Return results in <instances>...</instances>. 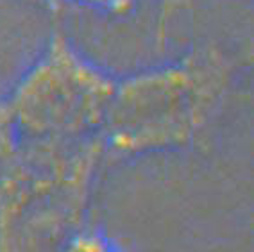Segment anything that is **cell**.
<instances>
[{
	"label": "cell",
	"mask_w": 254,
	"mask_h": 252,
	"mask_svg": "<svg viewBox=\"0 0 254 252\" xmlns=\"http://www.w3.org/2000/svg\"><path fill=\"white\" fill-rule=\"evenodd\" d=\"M242 56L202 41L165 63L117 77L100 134L106 167L193 147L222 115Z\"/></svg>",
	"instance_id": "obj_1"
},
{
	"label": "cell",
	"mask_w": 254,
	"mask_h": 252,
	"mask_svg": "<svg viewBox=\"0 0 254 252\" xmlns=\"http://www.w3.org/2000/svg\"><path fill=\"white\" fill-rule=\"evenodd\" d=\"M22 147L18 172L0 197V252H61L86 225L108 168L102 141Z\"/></svg>",
	"instance_id": "obj_2"
},
{
	"label": "cell",
	"mask_w": 254,
	"mask_h": 252,
	"mask_svg": "<svg viewBox=\"0 0 254 252\" xmlns=\"http://www.w3.org/2000/svg\"><path fill=\"white\" fill-rule=\"evenodd\" d=\"M117 77L56 27L4 102L22 141H100Z\"/></svg>",
	"instance_id": "obj_3"
},
{
	"label": "cell",
	"mask_w": 254,
	"mask_h": 252,
	"mask_svg": "<svg viewBox=\"0 0 254 252\" xmlns=\"http://www.w3.org/2000/svg\"><path fill=\"white\" fill-rule=\"evenodd\" d=\"M22 140L2 97L0 99V197L13 183L22 163Z\"/></svg>",
	"instance_id": "obj_4"
},
{
	"label": "cell",
	"mask_w": 254,
	"mask_h": 252,
	"mask_svg": "<svg viewBox=\"0 0 254 252\" xmlns=\"http://www.w3.org/2000/svg\"><path fill=\"white\" fill-rule=\"evenodd\" d=\"M61 252H124L111 238H108L102 231L84 225L79 233H75L68 243L61 249Z\"/></svg>",
	"instance_id": "obj_5"
},
{
	"label": "cell",
	"mask_w": 254,
	"mask_h": 252,
	"mask_svg": "<svg viewBox=\"0 0 254 252\" xmlns=\"http://www.w3.org/2000/svg\"><path fill=\"white\" fill-rule=\"evenodd\" d=\"M45 2L52 11H59L64 5H82L111 16H122L132 11L138 0H45Z\"/></svg>",
	"instance_id": "obj_6"
}]
</instances>
